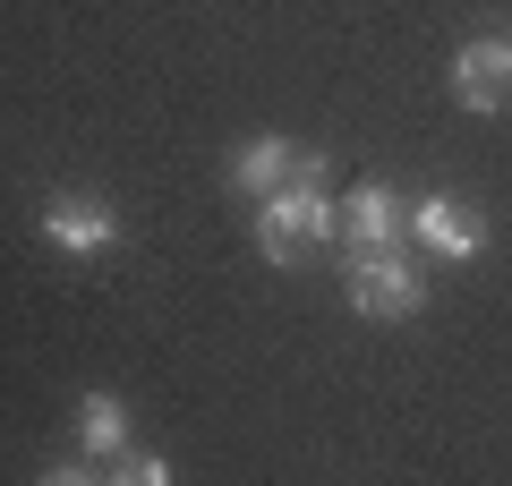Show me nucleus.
I'll return each instance as SVG.
<instances>
[{
	"instance_id": "6",
	"label": "nucleus",
	"mask_w": 512,
	"mask_h": 486,
	"mask_svg": "<svg viewBox=\"0 0 512 486\" xmlns=\"http://www.w3.org/2000/svg\"><path fill=\"white\" fill-rule=\"evenodd\" d=\"M402 231H410V205L393 197L384 180H367V188L342 197V239H350V248H393Z\"/></svg>"
},
{
	"instance_id": "4",
	"label": "nucleus",
	"mask_w": 512,
	"mask_h": 486,
	"mask_svg": "<svg viewBox=\"0 0 512 486\" xmlns=\"http://www.w3.org/2000/svg\"><path fill=\"white\" fill-rule=\"evenodd\" d=\"M43 248H60V256H103V248H120V214H111L103 197H52L43 205Z\"/></svg>"
},
{
	"instance_id": "9",
	"label": "nucleus",
	"mask_w": 512,
	"mask_h": 486,
	"mask_svg": "<svg viewBox=\"0 0 512 486\" xmlns=\"http://www.w3.org/2000/svg\"><path fill=\"white\" fill-rule=\"evenodd\" d=\"M111 478H128V486H163L171 478V461H154V452H120V461H103Z\"/></svg>"
},
{
	"instance_id": "7",
	"label": "nucleus",
	"mask_w": 512,
	"mask_h": 486,
	"mask_svg": "<svg viewBox=\"0 0 512 486\" xmlns=\"http://www.w3.org/2000/svg\"><path fill=\"white\" fill-rule=\"evenodd\" d=\"M299 154H308V145H291V137H248V145L231 154V188H248V197H274V188L299 171Z\"/></svg>"
},
{
	"instance_id": "8",
	"label": "nucleus",
	"mask_w": 512,
	"mask_h": 486,
	"mask_svg": "<svg viewBox=\"0 0 512 486\" xmlns=\"http://www.w3.org/2000/svg\"><path fill=\"white\" fill-rule=\"evenodd\" d=\"M77 444H86L94 461H120V452H128V410H120V393H86V401H77Z\"/></svg>"
},
{
	"instance_id": "5",
	"label": "nucleus",
	"mask_w": 512,
	"mask_h": 486,
	"mask_svg": "<svg viewBox=\"0 0 512 486\" xmlns=\"http://www.w3.org/2000/svg\"><path fill=\"white\" fill-rule=\"evenodd\" d=\"M453 94L461 111H504L512 103V35H470L453 52Z\"/></svg>"
},
{
	"instance_id": "1",
	"label": "nucleus",
	"mask_w": 512,
	"mask_h": 486,
	"mask_svg": "<svg viewBox=\"0 0 512 486\" xmlns=\"http://www.w3.org/2000/svg\"><path fill=\"white\" fill-rule=\"evenodd\" d=\"M342 231V205L325 197V154H299V171L265 197V214H256V248L274 256V265H291L308 239H333Z\"/></svg>"
},
{
	"instance_id": "3",
	"label": "nucleus",
	"mask_w": 512,
	"mask_h": 486,
	"mask_svg": "<svg viewBox=\"0 0 512 486\" xmlns=\"http://www.w3.org/2000/svg\"><path fill=\"white\" fill-rule=\"evenodd\" d=\"M402 239H419V248L444 256V265H470V256L487 248V214H478V205H461V197H419Z\"/></svg>"
},
{
	"instance_id": "2",
	"label": "nucleus",
	"mask_w": 512,
	"mask_h": 486,
	"mask_svg": "<svg viewBox=\"0 0 512 486\" xmlns=\"http://www.w3.org/2000/svg\"><path fill=\"white\" fill-rule=\"evenodd\" d=\"M350 307H359L367 324H410L427 307V282L402 256V239H393V248H350Z\"/></svg>"
}]
</instances>
